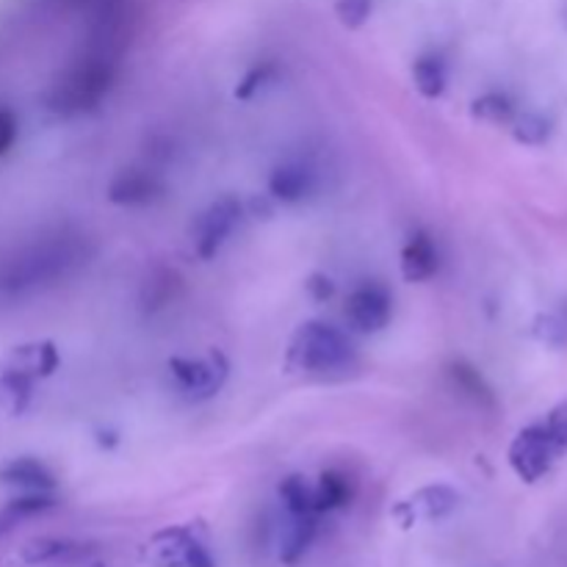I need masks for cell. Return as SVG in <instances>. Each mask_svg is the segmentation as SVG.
<instances>
[{"label":"cell","mask_w":567,"mask_h":567,"mask_svg":"<svg viewBox=\"0 0 567 567\" xmlns=\"http://www.w3.org/2000/svg\"><path fill=\"white\" fill-rule=\"evenodd\" d=\"M338 20L347 28H360L371 14V0H336Z\"/></svg>","instance_id":"4316f807"},{"label":"cell","mask_w":567,"mask_h":567,"mask_svg":"<svg viewBox=\"0 0 567 567\" xmlns=\"http://www.w3.org/2000/svg\"><path fill=\"white\" fill-rule=\"evenodd\" d=\"M17 142V116L9 109H0V155L9 153Z\"/></svg>","instance_id":"83f0119b"},{"label":"cell","mask_w":567,"mask_h":567,"mask_svg":"<svg viewBox=\"0 0 567 567\" xmlns=\"http://www.w3.org/2000/svg\"><path fill=\"white\" fill-rule=\"evenodd\" d=\"M244 205L236 197H219L197 216L192 225L194 252L203 260H214L227 244V238L241 225Z\"/></svg>","instance_id":"5b68a950"},{"label":"cell","mask_w":567,"mask_h":567,"mask_svg":"<svg viewBox=\"0 0 567 567\" xmlns=\"http://www.w3.org/2000/svg\"><path fill=\"white\" fill-rule=\"evenodd\" d=\"M319 186V172L308 161H282L269 175V194L282 205L305 203Z\"/></svg>","instance_id":"8fae6325"},{"label":"cell","mask_w":567,"mask_h":567,"mask_svg":"<svg viewBox=\"0 0 567 567\" xmlns=\"http://www.w3.org/2000/svg\"><path fill=\"white\" fill-rule=\"evenodd\" d=\"M460 504V493L449 485H430L415 491L413 496L404 498L402 504H396L393 509V518L402 526H415V524H430V520L446 518L449 513H454Z\"/></svg>","instance_id":"9c48e42d"},{"label":"cell","mask_w":567,"mask_h":567,"mask_svg":"<svg viewBox=\"0 0 567 567\" xmlns=\"http://www.w3.org/2000/svg\"><path fill=\"white\" fill-rule=\"evenodd\" d=\"M343 313H347L352 330L371 336V332H380L391 324L393 299L388 288H382L380 282H363V286H358L349 293Z\"/></svg>","instance_id":"ba28073f"},{"label":"cell","mask_w":567,"mask_h":567,"mask_svg":"<svg viewBox=\"0 0 567 567\" xmlns=\"http://www.w3.org/2000/svg\"><path fill=\"white\" fill-rule=\"evenodd\" d=\"M308 288H310V293H313L316 299H330L332 297V280H330V277H324V275H316L313 280L308 282Z\"/></svg>","instance_id":"f1b7e54d"},{"label":"cell","mask_w":567,"mask_h":567,"mask_svg":"<svg viewBox=\"0 0 567 567\" xmlns=\"http://www.w3.org/2000/svg\"><path fill=\"white\" fill-rule=\"evenodd\" d=\"M181 286L177 275L172 269H155L150 271L147 282H144V308H164L172 297H175V288Z\"/></svg>","instance_id":"603a6c76"},{"label":"cell","mask_w":567,"mask_h":567,"mask_svg":"<svg viewBox=\"0 0 567 567\" xmlns=\"http://www.w3.org/2000/svg\"><path fill=\"white\" fill-rule=\"evenodd\" d=\"M55 369H59V349L50 341H37L11 349V354L3 363V374L22 377L28 382H33L37 377H50Z\"/></svg>","instance_id":"7c38bea8"},{"label":"cell","mask_w":567,"mask_h":567,"mask_svg":"<svg viewBox=\"0 0 567 567\" xmlns=\"http://www.w3.org/2000/svg\"><path fill=\"white\" fill-rule=\"evenodd\" d=\"M114 55L105 53V50H94V53L75 61L70 70L61 72V78L48 92V109L61 116L86 114L103 103L105 94L114 86Z\"/></svg>","instance_id":"7a4b0ae2"},{"label":"cell","mask_w":567,"mask_h":567,"mask_svg":"<svg viewBox=\"0 0 567 567\" xmlns=\"http://www.w3.org/2000/svg\"><path fill=\"white\" fill-rule=\"evenodd\" d=\"M567 452V402L537 424L526 426L509 446V465L524 482H537Z\"/></svg>","instance_id":"3957f363"},{"label":"cell","mask_w":567,"mask_h":567,"mask_svg":"<svg viewBox=\"0 0 567 567\" xmlns=\"http://www.w3.org/2000/svg\"><path fill=\"white\" fill-rule=\"evenodd\" d=\"M0 482L9 487H17L22 493H53L55 491V476L44 463L33 457L11 460L0 468Z\"/></svg>","instance_id":"5bb4252c"},{"label":"cell","mask_w":567,"mask_h":567,"mask_svg":"<svg viewBox=\"0 0 567 567\" xmlns=\"http://www.w3.org/2000/svg\"><path fill=\"white\" fill-rule=\"evenodd\" d=\"M28 399H31V382L14 374L0 377V419L20 415L25 410Z\"/></svg>","instance_id":"7402d4cb"},{"label":"cell","mask_w":567,"mask_h":567,"mask_svg":"<svg viewBox=\"0 0 567 567\" xmlns=\"http://www.w3.org/2000/svg\"><path fill=\"white\" fill-rule=\"evenodd\" d=\"M164 181L155 172L138 169V166L116 172L114 181L109 183V199L114 205H122V208H144V205H153L164 197Z\"/></svg>","instance_id":"30bf717a"},{"label":"cell","mask_w":567,"mask_h":567,"mask_svg":"<svg viewBox=\"0 0 567 567\" xmlns=\"http://www.w3.org/2000/svg\"><path fill=\"white\" fill-rule=\"evenodd\" d=\"M471 114H474L476 120L504 125V122H509L515 116V105L507 94L487 92V94H482V97L474 100V105H471Z\"/></svg>","instance_id":"cb8c5ba5"},{"label":"cell","mask_w":567,"mask_h":567,"mask_svg":"<svg viewBox=\"0 0 567 567\" xmlns=\"http://www.w3.org/2000/svg\"><path fill=\"white\" fill-rule=\"evenodd\" d=\"M280 502L288 515H319L313 507V485L305 476H288L280 485ZM321 518V515H319Z\"/></svg>","instance_id":"44dd1931"},{"label":"cell","mask_w":567,"mask_h":567,"mask_svg":"<svg viewBox=\"0 0 567 567\" xmlns=\"http://www.w3.org/2000/svg\"><path fill=\"white\" fill-rule=\"evenodd\" d=\"M548 133H551V127L537 114H526L515 122V138L524 144H543L548 138Z\"/></svg>","instance_id":"484cf974"},{"label":"cell","mask_w":567,"mask_h":567,"mask_svg":"<svg viewBox=\"0 0 567 567\" xmlns=\"http://www.w3.org/2000/svg\"><path fill=\"white\" fill-rule=\"evenodd\" d=\"M89 554V546H81L75 540H64V537H42V540L31 543L22 548L20 565L37 567L50 563H70V559H81Z\"/></svg>","instance_id":"2e32d148"},{"label":"cell","mask_w":567,"mask_h":567,"mask_svg":"<svg viewBox=\"0 0 567 567\" xmlns=\"http://www.w3.org/2000/svg\"><path fill=\"white\" fill-rule=\"evenodd\" d=\"M275 78H277V66L271 64V61H260V64H255L252 70H249L247 75L238 81L236 97L238 100H252L255 94L260 92V89H266L269 83H275Z\"/></svg>","instance_id":"d4e9b609"},{"label":"cell","mask_w":567,"mask_h":567,"mask_svg":"<svg viewBox=\"0 0 567 567\" xmlns=\"http://www.w3.org/2000/svg\"><path fill=\"white\" fill-rule=\"evenodd\" d=\"M169 371L175 377V382L181 385L183 393H188L192 399H210L214 393L221 391V385L227 382L230 374V365H227L225 354L214 352L208 358H175L169 360Z\"/></svg>","instance_id":"52a82bcc"},{"label":"cell","mask_w":567,"mask_h":567,"mask_svg":"<svg viewBox=\"0 0 567 567\" xmlns=\"http://www.w3.org/2000/svg\"><path fill=\"white\" fill-rule=\"evenodd\" d=\"M446 374L449 380H452V385L457 388L465 399H471V402L480 404V408H493L491 385H487L485 377H482L474 365L465 363V360H454V363H449Z\"/></svg>","instance_id":"d6986e66"},{"label":"cell","mask_w":567,"mask_h":567,"mask_svg":"<svg viewBox=\"0 0 567 567\" xmlns=\"http://www.w3.org/2000/svg\"><path fill=\"white\" fill-rule=\"evenodd\" d=\"M441 269V252H437L435 241L430 233L419 230L410 236V241L402 249V275L408 282H424L432 280Z\"/></svg>","instance_id":"4fadbf2b"},{"label":"cell","mask_w":567,"mask_h":567,"mask_svg":"<svg viewBox=\"0 0 567 567\" xmlns=\"http://www.w3.org/2000/svg\"><path fill=\"white\" fill-rule=\"evenodd\" d=\"M354 498V480L347 471L330 468L313 485V507L319 515L343 509Z\"/></svg>","instance_id":"9a60e30c"},{"label":"cell","mask_w":567,"mask_h":567,"mask_svg":"<svg viewBox=\"0 0 567 567\" xmlns=\"http://www.w3.org/2000/svg\"><path fill=\"white\" fill-rule=\"evenodd\" d=\"M89 567H103V565H89Z\"/></svg>","instance_id":"f546056e"},{"label":"cell","mask_w":567,"mask_h":567,"mask_svg":"<svg viewBox=\"0 0 567 567\" xmlns=\"http://www.w3.org/2000/svg\"><path fill=\"white\" fill-rule=\"evenodd\" d=\"M150 565L153 567H216L214 554L188 529L158 532L150 543Z\"/></svg>","instance_id":"8992f818"},{"label":"cell","mask_w":567,"mask_h":567,"mask_svg":"<svg viewBox=\"0 0 567 567\" xmlns=\"http://www.w3.org/2000/svg\"><path fill=\"white\" fill-rule=\"evenodd\" d=\"M316 535H319V515H288V526L280 543L282 563L297 565L313 546Z\"/></svg>","instance_id":"e0dca14e"},{"label":"cell","mask_w":567,"mask_h":567,"mask_svg":"<svg viewBox=\"0 0 567 567\" xmlns=\"http://www.w3.org/2000/svg\"><path fill=\"white\" fill-rule=\"evenodd\" d=\"M288 360L302 371L330 374V371H343L354 363V343L327 321H305L293 332Z\"/></svg>","instance_id":"277c9868"},{"label":"cell","mask_w":567,"mask_h":567,"mask_svg":"<svg viewBox=\"0 0 567 567\" xmlns=\"http://www.w3.org/2000/svg\"><path fill=\"white\" fill-rule=\"evenodd\" d=\"M92 258L86 236L75 230L42 233L0 258V297H28L66 280Z\"/></svg>","instance_id":"6da1fadb"},{"label":"cell","mask_w":567,"mask_h":567,"mask_svg":"<svg viewBox=\"0 0 567 567\" xmlns=\"http://www.w3.org/2000/svg\"><path fill=\"white\" fill-rule=\"evenodd\" d=\"M413 83L426 100H437L449 86V66L441 55H421L413 64Z\"/></svg>","instance_id":"ffe728a7"},{"label":"cell","mask_w":567,"mask_h":567,"mask_svg":"<svg viewBox=\"0 0 567 567\" xmlns=\"http://www.w3.org/2000/svg\"><path fill=\"white\" fill-rule=\"evenodd\" d=\"M53 507V493H22L20 498H14V502H9L0 509V537L14 529L17 524H22V520L50 513Z\"/></svg>","instance_id":"ac0fdd59"}]
</instances>
